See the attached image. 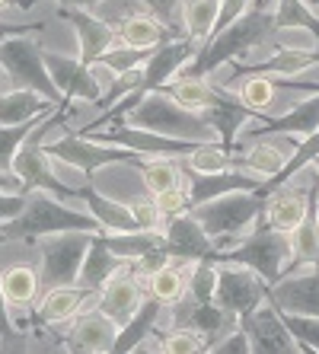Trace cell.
I'll use <instances>...</instances> for the list:
<instances>
[{
	"instance_id": "6da1fadb",
	"label": "cell",
	"mask_w": 319,
	"mask_h": 354,
	"mask_svg": "<svg viewBox=\"0 0 319 354\" xmlns=\"http://www.w3.org/2000/svg\"><path fill=\"white\" fill-rule=\"evenodd\" d=\"M271 35H278V29H275V10H262V7L246 10L243 17L233 19L221 32H214L198 48V55L182 67L179 77H211L217 67L230 64V61L243 64L249 58V51L262 48Z\"/></svg>"
},
{
	"instance_id": "7a4b0ae2",
	"label": "cell",
	"mask_w": 319,
	"mask_h": 354,
	"mask_svg": "<svg viewBox=\"0 0 319 354\" xmlns=\"http://www.w3.org/2000/svg\"><path fill=\"white\" fill-rule=\"evenodd\" d=\"M99 233V221L86 211V207L71 205L67 198L55 195L45 189H29L26 192V207L19 217L0 223V243H17V239H39L51 236V233Z\"/></svg>"
},
{
	"instance_id": "3957f363",
	"label": "cell",
	"mask_w": 319,
	"mask_h": 354,
	"mask_svg": "<svg viewBox=\"0 0 319 354\" xmlns=\"http://www.w3.org/2000/svg\"><path fill=\"white\" fill-rule=\"evenodd\" d=\"M128 124L147 128V131L166 134L176 140H192V144H221V134L214 131V124L205 118V112L182 106L166 86L144 93L138 106L122 118Z\"/></svg>"
},
{
	"instance_id": "277c9868",
	"label": "cell",
	"mask_w": 319,
	"mask_h": 354,
	"mask_svg": "<svg viewBox=\"0 0 319 354\" xmlns=\"http://www.w3.org/2000/svg\"><path fill=\"white\" fill-rule=\"evenodd\" d=\"M188 211L201 221V227L214 239L217 252H224V249L237 246L246 233L255 230V223L262 221V214H265V195H259V189L227 192V195H217L211 201L192 205Z\"/></svg>"
},
{
	"instance_id": "5b68a950",
	"label": "cell",
	"mask_w": 319,
	"mask_h": 354,
	"mask_svg": "<svg viewBox=\"0 0 319 354\" xmlns=\"http://www.w3.org/2000/svg\"><path fill=\"white\" fill-rule=\"evenodd\" d=\"M0 67L13 86H23V90H35L48 102H64L61 90L55 86L51 80L48 67H45V48L33 35H23V32H7L0 39Z\"/></svg>"
},
{
	"instance_id": "8992f818",
	"label": "cell",
	"mask_w": 319,
	"mask_h": 354,
	"mask_svg": "<svg viewBox=\"0 0 319 354\" xmlns=\"http://www.w3.org/2000/svg\"><path fill=\"white\" fill-rule=\"evenodd\" d=\"M221 262H237L259 272L268 284L284 278L291 268V239L287 233H278L268 221H259L253 233H246L237 246H230L221 252Z\"/></svg>"
},
{
	"instance_id": "52a82bcc",
	"label": "cell",
	"mask_w": 319,
	"mask_h": 354,
	"mask_svg": "<svg viewBox=\"0 0 319 354\" xmlns=\"http://www.w3.org/2000/svg\"><path fill=\"white\" fill-rule=\"evenodd\" d=\"M90 243H93V233H83V230L39 236L42 284H45V288H57V284H77Z\"/></svg>"
},
{
	"instance_id": "ba28073f",
	"label": "cell",
	"mask_w": 319,
	"mask_h": 354,
	"mask_svg": "<svg viewBox=\"0 0 319 354\" xmlns=\"http://www.w3.org/2000/svg\"><path fill=\"white\" fill-rule=\"evenodd\" d=\"M51 157L64 160L67 166H77L83 169L86 176H93L96 169L102 166H112V163H144L140 153L128 147H118V144H102V140H93L86 134H71V138H61L55 144H45Z\"/></svg>"
},
{
	"instance_id": "9c48e42d",
	"label": "cell",
	"mask_w": 319,
	"mask_h": 354,
	"mask_svg": "<svg viewBox=\"0 0 319 354\" xmlns=\"http://www.w3.org/2000/svg\"><path fill=\"white\" fill-rule=\"evenodd\" d=\"M80 134L93 140H102V144H118V147H128L140 157H188L198 144L192 140H176V138H166V134H156L147 131V128H138V124H128V122H115L112 128H83Z\"/></svg>"
},
{
	"instance_id": "30bf717a",
	"label": "cell",
	"mask_w": 319,
	"mask_h": 354,
	"mask_svg": "<svg viewBox=\"0 0 319 354\" xmlns=\"http://www.w3.org/2000/svg\"><path fill=\"white\" fill-rule=\"evenodd\" d=\"M268 288H271L268 281L259 272H253V268L237 265V262H221L214 304H221L224 310H230V313H237V316H246L268 300Z\"/></svg>"
},
{
	"instance_id": "8fae6325",
	"label": "cell",
	"mask_w": 319,
	"mask_h": 354,
	"mask_svg": "<svg viewBox=\"0 0 319 354\" xmlns=\"http://www.w3.org/2000/svg\"><path fill=\"white\" fill-rule=\"evenodd\" d=\"M160 233H163V246H166V252H170V259H179V262L214 259V262H221V252L214 246V239L208 236V230L201 227V221H198L192 211L166 217Z\"/></svg>"
},
{
	"instance_id": "7c38bea8",
	"label": "cell",
	"mask_w": 319,
	"mask_h": 354,
	"mask_svg": "<svg viewBox=\"0 0 319 354\" xmlns=\"http://www.w3.org/2000/svg\"><path fill=\"white\" fill-rule=\"evenodd\" d=\"M239 326H243L246 335H249V342H253V351H259V354L303 351L300 342H297V338L291 335V329H287L281 310L271 304V300H265V304L259 306V310H253V313L239 316Z\"/></svg>"
},
{
	"instance_id": "4fadbf2b",
	"label": "cell",
	"mask_w": 319,
	"mask_h": 354,
	"mask_svg": "<svg viewBox=\"0 0 319 354\" xmlns=\"http://www.w3.org/2000/svg\"><path fill=\"white\" fill-rule=\"evenodd\" d=\"M144 300H147V294H144V278L134 274L131 262H125L122 268L106 281V288L99 290V310H102L118 329L138 313Z\"/></svg>"
},
{
	"instance_id": "5bb4252c",
	"label": "cell",
	"mask_w": 319,
	"mask_h": 354,
	"mask_svg": "<svg viewBox=\"0 0 319 354\" xmlns=\"http://www.w3.org/2000/svg\"><path fill=\"white\" fill-rule=\"evenodd\" d=\"M319 128V90L310 99L291 106L284 115H259L246 124L243 131L249 138H265V134H281V138H307Z\"/></svg>"
},
{
	"instance_id": "9a60e30c",
	"label": "cell",
	"mask_w": 319,
	"mask_h": 354,
	"mask_svg": "<svg viewBox=\"0 0 319 354\" xmlns=\"http://www.w3.org/2000/svg\"><path fill=\"white\" fill-rule=\"evenodd\" d=\"M57 17L77 29V39H80V61L86 67L96 64V61L102 58L112 45H118V32H115V26L109 23V19L90 13V10L57 7Z\"/></svg>"
},
{
	"instance_id": "2e32d148",
	"label": "cell",
	"mask_w": 319,
	"mask_h": 354,
	"mask_svg": "<svg viewBox=\"0 0 319 354\" xmlns=\"http://www.w3.org/2000/svg\"><path fill=\"white\" fill-rule=\"evenodd\" d=\"M172 326H188V329H198L201 335L208 338V348L217 342V338H224L227 332H233L239 326V316L230 313V310H224L221 304H214V300H208V304H201V300H195V297H182L179 304H176V310H172Z\"/></svg>"
},
{
	"instance_id": "e0dca14e",
	"label": "cell",
	"mask_w": 319,
	"mask_h": 354,
	"mask_svg": "<svg viewBox=\"0 0 319 354\" xmlns=\"http://www.w3.org/2000/svg\"><path fill=\"white\" fill-rule=\"evenodd\" d=\"M185 169V189H188V201L192 205H201V201H211L217 195H227V192H255L262 185V176L249 173V169H221V173H198V169Z\"/></svg>"
},
{
	"instance_id": "ac0fdd59",
	"label": "cell",
	"mask_w": 319,
	"mask_h": 354,
	"mask_svg": "<svg viewBox=\"0 0 319 354\" xmlns=\"http://www.w3.org/2000/svg\"><path fill=\"white\" fill-rule=\"evenodd\" d=\"M268 300L278 310L287 313H303V316H319V268L313 265V272H287L268 288Z\"/></svg>"
},
{
	"instance_id": "d6986e66",
	"label": "cell",
	"mask_w": 319,
	"mask_h": 354,
	"mask_svg": "<svg viewBox=\"0 0 319 354\" xmlns=\"http://www.w3.org/2000/svg\"><path fill=\"white\" fill-rule=\"evenodd\" d=\"M45 67H48L51 80H55V86L61 90L64 99H77V102H99L102 99L99 83L93 80V71L80 58L45 51Z\"/></svg>"
},
{
	"instance_id": "ffe728a7",
	"label": "cell",
	"mask_w": 319,
	"mask_h": 354,
	"mask_svg": "<svg viewBox=\"0 0 319 354\" xmlns=\"http://www.w3.org/2000/svg\"><path fill=\"white\" fill-rule=\"evenodd\" d=\"M198 48H201V45H198L195 39H188V35L156 45L154 55H150L147 64H144V83H140V90L150 93V90H156V86H166L170 77H179L182 67L195 58Z\"/></svg>"
},
{
	"instance_id": "44dd1931",
	"label": "cell",
	"mask_w": 319,
	"mask_h": 354,
	"mask_svg": "<svg viewBox=\"0 0 319 354\" xmlns=\"http://www.w3.org/2000/svg\"><path fill=\"white\" fill-rule=\"evenodd\" d=\"M96 290H86L80 284H57V288H45V294L35 304V322L39 326H67L74 316L83 313L86 300H93Z\"/></svg>"
},
{
	"instance_id": "7402d4cb",
	"label": "cell",
	"mask_w": 319,
	"mask_h": 354,
	"mask_svg": "<svg viewBox=\"0 0 319 354\" xmlns=\"http://www.w3.org/2000/svg\"><path fill=\"white\" fill-rule=\"evenodd\" d=\"M64 345L67 351H112L118 326L109 319L102 310H86V313L71 319V332H64Z\"/></svg>"
},
{
	"instance_id": "603a6c76",
	"label": "cell",
	"mask_w": 319,
	"mask_h": 354,
	"mask_svg": "<svg viewBox=\"0 0 319 354\" xmlns=\"http://www.w3.org/2000/svg\"><path fill=\"white\" fill-rule=\"evenodd\" d=\"M201 112H205V118L214 124V131L221 134V144L227 150L237 147L239 131H243V128L253 122V118H259L253 109L246 106L243 99H239V96H230L224 86H221V93H217V99H214L208 109H201Z\"/></svg>"
},
{
	"instance_id": "cb8c5ba5",
	"label": "cell",
	"mask_w": 319,
	"mask_h": 354,
	"mask_svg": "<svg viewBox=\"0 0 319 354\" xmlns=\"http://www.w3.org/2000/svg\"><path fill=\"white\" fill-rule=\"evenodd\" d=\"M51 109H57V102H48L42 93L23 90V86H13L7 77L0 80V124L33 122V118L51 112Z\"/></svg>"
},
{
	"instance_id": "d4e9b609",
	"label": "cell",
	"mask_w": 319,
	"mask_h": 354,
	"mask_svg": "<svg viewBox=\"0 0 319 354\" xmlns=\"http://www.w3.org/2000/svg\"><path fill=\"white\" fill-rule=\"evenodd\" d=\"M115 32H118L122 45H131V48H156V45L176 39V29L166 26L160 17H154L150 10H134V13H128L122 23L115 26Z\"/></svg>"
},
{
	"instance_id": "484cf974",
	"label": "cell",
	"mask_w": 319,
	"mask_h": 354,
	"mask_svg": "<svg viewBox=\"0 0 319 354\" xmlns=\"http://www.w3.org/2000/svg\"><path fill=\"white\" fill-rule=\"evenodd\" d=\"M310 205H313V185H310V192H287V185H284V189L271 192V195L265 198L262 217L278 233H291L300 227V221L307 217Z\"/></svg>"
},
{
	"instance_id": "4316f807",
	"label": "cell",
	"mask_w": 319,
	"mask_h": 354,
	"mask_svg": "<svg viewBox=\"0 0 319 354\" xmlns=\"http://www.w3.org/2000/svg\"><path fill=\"white\" fill-rule=\"evenodd\" d=\"M3 281V297H7V306H10V316H17L19 310H29V306L39 304L42 297V272L33 268V265H10L7 272L0 274Z\"/></svg>"
},
{
	"instance_id": "83f0119b",
	"label": "cell",
	"mask_w": 319,
	"mask_h": 354,
	"mask_svg": "<svg viewBox=\"0 0 319 354\" xmlns=\"http://www.w3.org/2000/svg\"><path fill=\"white\" fill-rule=\"evenodd\" d=\"M160 316H163V304L156 300L154 294L140 304V310L131 316V319L125 322L122 329H118V335H115V348L112 354H122V351H138L144 342H147L150 335H156V322H160Z\"/></svg>"
},
{
	"instance_id": "f1b7e54d",
	"label": "cell",
	"mask_w": 319,
	"mask_h": 354,
	"mask_svg": "<svg viewBox=\"0 0 319 354\" xmlns=\"http://www.w3.org/2000/svg\"><path fill=\"white\" fill-rule=\"evenodd\" d=\"M122 265H125L122 259H118L112 249L106 246L102 233H93V243H90V249H86V259H83V268H80L77 284H80V288H86V290H102V288H106V281L112 278Z\"/></svg>"
},
{
	"instance_id": "f546056e",
	"label": "cell",
	"mask_w": 319,
	"mask_h": 354,
	"mask_svg": "<svg viewBox=\"0 0 319 354\" xmlns=\"http://www.w3.org/2000/svg\"><path fill=\"white\" fill-rule=\"evenodd\" d=\"M80 195L86 198V207H90V214L99 221L102 230H140L131 205H125V201H118V198H112V195H102V192H96L93 185H86Z\"/></svg>"
},
{
	"instance_id": "4dcf8cb0",
	"label": "cell",
	"mask_w": 319,
	"mask_h": 354,
	"mask_svg": "<svg viewBox=\"0 0 319 354\" xmlns=\"http://www.w3.org/2000/svg\"><path fill=\"white\" fill-rule=\"evenodd\" d=\"M291 239V268L287 272H294L300 265H319V214H316V195H313V205L307 211V217L300 221L297 230L287 233Z\"/></svg>"
},
{
	"instance_id": "1f68e13d",
	"label": "cell",
	"mask_w": 319,
	"mask_h": 354,
	"mask_svg": "<svg viewBox=\"0 0 319 354\" xmlns=\"http://www.w3.org/2000/svg\"><path fill=\"white\" fill-rule=\"evenodd\" d=\"M106 246L112 249L122 262H138L140 256H147L150 249L163 246V233L160 230H99Z\"/></svg>"
},
{
	"instance_id": "d6a6232c",
	"label": "cell",
	"mask_w": 319,
	"mask_h": 354,
	"mask_svg": "<svg viewBox=\"0 0 319 354\" xmlns=\"http://www.w3.org/2000/svg\"><path fill=\"white\" fill-rule=\"evenodd\" d=\"M221 17V0H185L182 7V29L188 39H195L198 45H205L211 39L214 26Z\"/></svg>"
},
{
	"instance_id": "836d02e7",
	"label": "cell",
	"mask_w": 319,
	"mask_h": 354,
	"mask_svg": "<svg viewBox=\"0 0 319 354\" xmlns=\"http://www.w3.org/2000/svg\"><path fill=\"white\" fill-rule=\"evenodd\" d=\"M140 176H144V185H147L150 195H160L166 189H176V185H185V169H182V157L170 160V157H150L140 163Z\"/></svg>"
},
{
	"instance_id": "e575fe53",
	"label": "cell",
	"mask_w": 319,
	"mask_h": 354,
	"mask_svg": "<svg viewBox=\"0 0 319 354\" xmlns=\"http://www.w3.org/2000/svg\"><path fill=\"white\" fill-rule=\"evenodd\" d=\"M239 80V93L237 96L243 99L246 106L253 109L255 115H271L275 109V96H278V86L268 74H237Z\"/></svg>"
},
{
	"instance_id": "d590c367",
	"label": "cell",
	"mask_w": 319,
	"mask_h": 354,
	"mask_svg": "<svg viewBox=\"0 0 319 354\" xmlns=\"http://www.w3.org/2000/svg\"><path fill=\"white\" fill-rule=\"evenodd\" d=\"M287 157H291V153H284V147L275 144V140H255L246 153H239V163H243V169H249V173H259L262 179H268V176L281 173V166L287 163Z\"/></svg>"
},
{
	"instance_id": "8d00e7d4",
	"label": "cell",
	"mask_w": 319,
	"mask_h": 354,
	"mask_svg": "<svg viewBox=\"0 0 319 354\" xmlns=\"http://www.w3.org/2000/svg\"><path fill=\"white\" fill-rule=\"evenodd\" d=\"M275 29H307L319 48V13L307 0H278V13H275Z\"/></svg>"
},
{
	"instance_id": "74e56055",
	"label": "cell",
	"mask_w": 319,
	"mask_h": 354,
	"mask_svg": "<svg viewBox=\"0 0 319 354\" xmlns=\"http://www.w3.org/2000/svg\"><path fill=\"white\" fill-rule=\"evenodd\" d=\"M166 90L179 99L182 106L198 109V112H201V109H208L214 99H217L221 86H217V83H211L208 77H176V83H172V86H166Z\"/></svg>"
},
{
	"instance_id": "f35d334b",
	"label": "cell",
	"mask_w": 319,
	"mask_h": 354,
	"mask_svg": "<svg viewBox=\"0 0 319 354\" xmlns=\"http://www.w3.org/2000/svg\"><path fill=\"white\" fill-rule=\"evenodd\" d=\"M150 294L163 306H176L188 294V274L182 268H176L172 262H166L156 274H150Z\"/></svg>"
},
{
	"instance_id": "ab89813d",
	"label": "cell",
	"mask_w": 319,
	"mask_h": 354,
	"mask_svg": "<svg viewBox=\"0 0 319 354\" xmlns=\"http://www.w3.org/2000/svg\"><path fill=\"white\" fill-rule=\"evenodd\" d=\"M51 112H55V109H51ZM45 115H48V112H45ZM45 115L33 118V122H23V124H0V173H13V157H17V150L23 147V140L39 128V122Z\"/></svg>"
},
{
	"instance_id": "60d3db41",
	"label": "cell",
	"mask_w": 319,
	"mask_h": 354,
	"mask_svg": "<svg viewBox=\"0 0 319 354\" xmlns=\"http://www.w3.org/2000/svg\"><path fill=\"white\" fill-rule=\"evenodd\" d=\"M156 335H160V351H170V354L208 351V338L198 329H188V326H170V332H156Z\"/></svg>"
},
{
	"instance_id": "b9f144b4",
	"label": "cell",
	"mask_w": 319,
	"mask_h": 354,
	"mask_svg": "<svg viewBox=\"0 0 319 354\" xmlns=\"http://www.w3.org/2000/svg\"><path fill=\"white\" fill-rule=\"evenodd\" d=\"M217 274H221V262H214V259L192 262V272H188V297H195L201 304L214 300V294H217Z\"/></svg>"
},
{
	"instance_id": "7bdbcfd3",
	"label": "cell",
	"mask_w": 319,
	"mask_h": 354,
	"mask_svg": "<svg viewBox=\"0 0 319 354\" xmlns=\"http://www.w3.org/2000/svg\"><path fill=\"white\" fill-rule=\"evenodd\" d=\"M281 316H284L287 329H291V335L300 342L303 351H319V316L287 313V310H281Z\"/></svg>"
},
{
	"instance_id": "ee69618b",
	"label": "cell",
	"mask_w": 319,
	"mask_h": 354,
	"mask_svg": "<svg viewBox=\"0 0 319 354\" xmlns=\"http://www.w3.org/2000/svg\"><path fill=\"white\" fill-rule=\"evenodd\" d=\"M150 55H154V48H131V45H122V41H118V45H112V48H109L99 61L122 74V71H131V67L147 64Z\"/></svg>"
},
{
	"instance_id": "f6af8a7d",
	"label": "cell",
	"mask_w": 319,
	"mask_h": 354,
	"mask_svg": "<svg viewBox=\"0 0 319 354\" xmlns=\"http://www.w3.org/2000/svg\"><path fill=\"white\" fill-rule=\"evenodd\" d=\"M131 211H134V217H138V223L144 227V230H160L163 227V211L156 207V201H154V195H140L138 201H131Z\"/></svg>"
},
{
	"instance_id": "bcb514c9",
	"label": "cell",
	"mask_w": 319,
	"mask_h": 354,
	"mask_svg": "<svg viewBox=\"0 0 319 354\" xmlns=\"http://www.w3.org/2000/svg\"><path fill=\"white\" fill-rule=\"evenodd\" d=\"M156 207L163 211V217H172V214H182V211H188L192 207V201H188V189L185 185H176V189H166L160 192V195H154Z\"/></svg>"
},
{
	"instance_id": "7dc6e473",
	"label": "cell",
	"mask_w": 319,
	"mask_h": 354,
	"mask_svg": "<svg viewBox=\"0 0 319 354\" xmlns=\"http://www.w3.org/2000/svg\"><path fill=\"white\" fill-rule=\"evenodd\" d=\"M208 351H214V354H249L253 351V342H249V335H246L243 326H237L233 332H227L224 338H217Z\"/></svg>"
},
{
	"instance_id": "c3c4849f",
	"label": "cell",
	"mask_w": 319,
	"mask_h": 354,
	"mask_svg": "<svg viewBox=\"0 0 319 354\" xmlns=\"http://www.w3.org/2000/svg\"><path fill=\"white\" fill-rule=\"evenodd\" d=\"M144 10H150L154 17H160L166 26L172 29H179V19H182V7H185V0H140Z\"/></svg>"
},
{
	"instance_id": "681fc988",
	"label": "cell",
	"mask_w": 319,
	"mask_h": 354,
	"mask_svg": "<svg viewBox=\"0 0 319 354\" xmlns=\"http://www.w3.org/2000/svg\"><path fill=\"white\" fill-rule=\"evenodd\" d=\"M166 262H170V252H166V246H156V249H150L147 256H140L138 262H131V268H134V274H138V278L150 281V274H156Z\"/></svg>"
},
{
	"instance_id": "f907efd6",
	"label": "cell",
	"mask_w": 319,
	"mask_h": 354,
	"mask_svg": "<svg viewBox=\"0 0 319 354\" xmlns=\"http://www.w3.org/2000/svg\"><path fill=\"white\" fill-rule=\"evenodd\" d=\"M23 207H26V192H0V223L19 217Z\"/></svg>"
},
{
	"instance_id": "816d5d0a",
	"label": "cell",
	"mask_w": 319,
	"mask_h": 354,
	"mask_svg": "<svg viewBox=\"0 0 319 354\" xmlns=\"http://www.w3.org/2000/svg\"><path fill=\"white\" fill-rule=\"evenodd\" d=\"M0 335L3 338L17 335V326H13V316H10V306H7V297H3V281H0Z\"/></svg>"
},
{
	"instance_id": "f5cc1de1",
	"label": "cell",
	"mask_w": 319,
	"mask_h": 354,
	"mask_svg": "<svg viewBox=\"0 0 319 354\" xmlns=\"http://www.w3.org/2000/svg\"><path fill=\"white\" fill-rule=\"evenodd\" d=\"M0 192H29L23 185V179H17L13 173H0Z\"/></svg>"
},
{
	"instance_id": "db71d44e",
	"label": "cell",
	"mask_w": 319,
	"mask_h": 354,
	"mask_svg": "<svg viewBox=\"0 0 319 354\" xmlns=\"http://www.w3.org/2000/svg\"><path fill=\"white\" fill-rule=\"evenodd\" d=\"M35 0H29V7H33ZM96 3H102V0H57V7H80V10H90L96 7Z\"/></svg>"
},
{
	"instance_id": "11a10c76",
	"label": "cell",
	"mask_w": 319,
	"mask_h": 354,
	"mask_svg": "<svg viewBox=\"0 0 319 354\" xmlns=\"http://www.w3.org/2000/svg\"><path fill=\"white\" fill-rule=\"evenodd\" d=\"M271 3H275V0H255L253 7H262V10H271Z\"/></svg>"
},
{
	"instance_id": "9f6ffc18",
	"label": "cell",
	"mask_w": 319,
	"mask_h": 354,
	"mask_svg": "<svg viewBox=\"0 0 319 354\" xmlns=\"http://www.w3.org/2000/svg\"><path fill=\"white\" fill-rule=\"evenodd\" d=\"M313 195H316V214H319V182H313Z\"/></svg>"
},
{
	"instance_id": "6f0895ef",
	"label": "cell",
	"mask_w": 319,
	"mask_h": 354,
	"mask_svg": "<svg viewBox=\"0 0 319 354\" xmlns=\"http://www.w3.org/2000/svg\"><path fill=\"white\" fill-rule=\"evenodd\" d=\"M313 169H316V176H319V160H316V163H313Z\"/></svg>"
},
{
	"instance_id": "680465c9",
	"label": "cell",
	"mask_w": 319,
	"mask_h": 354,
	"mask_svg": "<svg viewBox=\"0 0 319 354\" xmlns=\"http://www.w3.org/2000/svg\"><path fill=\"white\" fill-rule=\"evenodd\" d=\"M3 7H7V0H0V10H3Z\"/></svg>"
},
{
	"instance_id": "91938a15",
	"label": "cell",
	"mask_w": 319,
	"mask_h": 354,
	"mask_svg": "<svg viewBox=\"0 0 319 354\" xmlns=\"http://www.w3.org/2000/svg\"><path fill=\"white\" fill-rule=\"evenodd\" d=\"M3 77H7V74H3V67H0V80H3Z\"/></svg>"
}]
</instances>
